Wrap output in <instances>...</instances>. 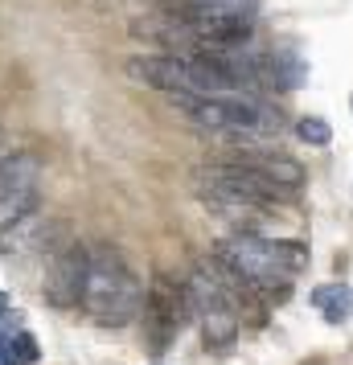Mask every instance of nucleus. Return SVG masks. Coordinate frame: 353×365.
<instances>
[{
	"label": "nucleus",
	"instance_id": "nucleus-1",
	"mask_svg": "<svg viewBox=\"0 0 353 365\" xmlns=\"http://www.w3.org/2000/svg\"><path fill=\"white\" fill-rule=\"evenodd\" d=\"M140 299H144V287L132 275V267L123 263V255L116 247H91L83 299H78L86 312L107 329H119L140 312Z\"/></svg>",
	"mask_w": 353,
	"mask_h": 365
},
{
	"label": "nucleus",
	"instance_id": "nucleus-2",
	"mask_svg": "<svg viewBox=\"0 0 353 365\" xmlns=\"http://www.w3.org/2000/svg\"><path fill=\"white\" fill-rule=\"evenodd\" d=\"M173 103L205 132L230 135H275L284 128V111L275 103L255 95H226V99H202V95H173Z\"/></svg>",
	"mask_w": 353,
	"mask_h": 365
},
{
	"label": "nucleus",
	"instance_id": "nucleus-3",
	"mask_svg": "<svg viewBox=\"0 0 353 365\" xmlns=\"http://www.w3.org/2000/svg\"><path fill=\"white\" fill-rule=\"evenodd\" d=\"M189 312H193V308H189L185 287H177L168 275H156L148 299H144V341H148L152 353H165V349L173 345V336L181 332Z\"/></svg>",
	"mask_w": 353,
	"mask_h": 365
},
{
	"label": "nucleus",
	"instance_id": "nucleus-4",
	"mask_svg": "<svg viewBox=\"0 0 353 365\" xmlns=\"http://www.w3.org/2000/svg\"><path fill=\"white\" fill-rule=\"evenodd\" d=\"M86 259H91V250L74 247V242H66L62 250H53V255H50V267H46V283H41V292H46V299H50L53 308H74V304L83 299Z\"/></svg>",
	"mask_w": 353,
	"mask_h": 365
},
{
	"label": "nucleus",
	"instance_id": "nucleus-5",
	"mask_svg": "<svg viewBox=\"0 0 353 365\" xmlns=\"http://www.w3.org/2000/svg\"><path fill=\"white\" fill-rule=\"evenodd\" d=\"M255 78L259 91H296L308 78V62L292 50H271L255 58Z\"/></svg>",
	"mask_w": 353,
	"mask_h": 365
},
{
	"label": "nucleus",
	"instance_id": "nucleus-6",
	"mask_svg": "<svg viewBox=\"0 0 353 365\" xmlns=\"http://www.w3.org/2000/svg\"><path fill=\"white\" fill-rule=\"evenodd\" d=\"M238 165L255 168V173H263L271 185H280L284 193H292V189H300L304 185V165L300 160H292V156H284V152H263V148H251V144H242V152L235 156Z\"/></svg>",
	"mask_w": 353,
	"mask_h": 365
},
{
	"label": "nucleus",
	"instance_id": "nucleus-7",
	"mask_svg": "<svg viewBox=\"0 0 353 365\" xmlns=\"http://www.w3.org/2000/svg\"><path fill=\"white\" fill-rule=\"evenodd\" d=\"M135 78H144L156 91L168 95H189V66L185 58H173V53H156V58H132L128 62Z\"/></svg>",
	"mask_w": 353,
	"mask_h": 365
},
{
	"label": "nucleus",
	"instance_id": "nucleus-8",
	"mask_svg": "<svg viewBox=\"0 0 353 365\" xmlns=\"http://www.w3.org/2000/svg\"><path fill=\"white\" fill-rule=\"evenodd\" d=\"M37 173H41V160L34 152L0 156V201L17 197V193H37Z\"/></svg>",
	"mask_w": 353,
	"mask_h": 365
},
{
	"label": "nucleus",
	"instance_id": "nucleus-9",
	"mask_svg": "<svg viewBox=\"0 0 353 365\" xmlns=\"http://www.w3.org/2000/svg\"><path fill=\"white\" fill-rule=\"evenodd\" d=\"M312 304L324 312L329 324H341V320L353 316V287H345V283H324V287L312 292Z\"/></svg>",
	"mask_w": 353,
	"mask_h": 365
},
{
	"label": "nucleus",
	"instance_id": "nucleus-10",
	"mask_svg": "<svg viewBox=\"0 0 353 365\" xmlns=\"http://www.w3.org/2000/svg\"><path fill=\"white\" fill-rule=\"evenodd\" d=\"M37 357H41V349H37L34 341V332H13V341H9V349H4V361H13V365H34Z\"/></svg>",
	"mask_w": 353,
	"mask_h": 365
},
{
	"label": "nucleus",
	"instance_id": "nucleus-11",
	"mask_svg": "<svg viewBox=\"0 0 353 365\" xmlns=\"http://www.w3.org/2000/svg\"><path fill=\"white\" fill-rule=\"evenodd\" d=\"M296 135H300L304 144H317V148H324L329 140H333V132H329V123L317 115H304L300 123H296Z\"/></svg>",
	"mask_w": 353,
	"mask_h": 365
},
{
	"label": "nucleus",
	"instance_id": "nucleus-12",
	"mask_svg": "<svg viewBox=\"0 0 353 365\" xmlns=\"http://www.w3.org/2000/svg\"><path fill=\"white\" fill-rule=\"evenodd\" d=\"M0 316H9V296L0 292Z\"/></svg>",
	"mask_w": 353,
	"mask_h": 365
},
{
	"label": "nucleus",
	"instance_id": "nucleus-13",
	"mask_svg": "<svg viewBox=\"0 0 353 365\" xmlns=\"http://www.w3.org/2000/svg\"><path fill=\"white\" fill-rule=\"evenodd\" d=\"M0 365H13V361H4V357H0Z\"/></svg>",
	"mask_w": 353,
	"mask_h": 365
}]
</instances>
